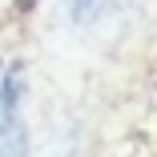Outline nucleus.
<instances>
[{"label": "nucleus", "mask_w": 157, "mask_h": 157, "mask_svg": "<svg viewBox=\"0 0 157 157\" xmlns=\"http://www.w3.org/2000/svg\"><path fill=\"white\" fill-rule=\"evenodd\" d=\"M105 8V0H69V16L77 24H89V20H97Z\"/></svg>", "instance_id": "obj_2"}, {"label": "nucleus", "mask_w": 157, "mask_h": 157, "mask_svg": "<svg viewBox=\"0 0 157 157\" xmlns=\"http://www.w3.org/2000/svg\"><path fill=\"white\" fill-rule=\"evenodd\" d=\"M24 121L20 109L0 105V157H24Z\"/></svg>", "instance_id": "obj_1"}]
</instances>
